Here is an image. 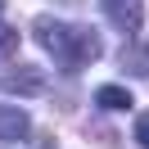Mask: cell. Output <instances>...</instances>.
I'll return each mask as SVG.
<instances>
[{"label":"cell","mask_w":149,"mask_h":149,"mask_svg":"<svg viewBox=\"0 0 149 149\" xmlns=\"http://www.w3.org/2000/svg\"><path fill=\"white\" fill-rule=\"evenodd\" d=\"M32 36L41 41V45L54 54V63L63 68V72H81V68H91L95 59L104 54L100 45V32L81 27V23H63V18H50V14H41L36 23H32Z\"/></svg>","instance_id":"6da1fadb"},{"label":"cell","mask_w":149,"mask_h":149,"mask_svg":"<svg viewBox=\"0 0 149 149\" xmlns=\"http://www.w3.org/2000/svg\"><path fill=\"white\" fill-rule=\"evenodd\" d=\"M23 136H27V113L0 104V140H23Z\"/></svg>","instance_id":"5b68a950"},{"label":"cell","mask_w":149,"mask_h":149,"mask_svg":"<svg viewBox=\"0 0 149 149\" xmlns=\"http://www.w3.org/2000/svg\"><path fill=\"white\" fill-rule=\"evenodd\" d=\"M14 54H18V32L0 23V59H14Z\"/></svg>","instance_id":"52a82bcc"},{"label":"cell","mask_w":149,"mask_h":149,"mask_svg":"<svg viewBox=\"0 0 149 149\" xmlns=\"http://www.w3.org/2000/svg\"><path fill=\"white\" fill-rule=\"evenodd\" d=\"M0 9H5V0H0Z\"/></svg>","instance_id":"9c48e42d"},{"label":"cell","mask_w":149,"mask_h":149,"mask_svg":"<svg viewBox=\"0 0 149 149\" xmlns=\"http://www.w3.org/2000/svg\"><path fill=\"white\" fill-rule=\"evenodd\" d=\"M136 140L149 149V113H140V118H136Z\"/></svg>","instance_id":"ba28073f"},{"label":"cell","mask_w":149,"mask_h":149,"mask_svg":"<svg viewBox=\"0 0 149 149\" xmlns=\"http://www.w3.org/2000/svg\"><path fill=\"white\" fill-rule=\"evenodd\" d=\"M0 86H5V91L9 95H45V72H41L36 63H14L9 72L0 77Z\"/></svg>","instance_id":"7a4b0ae2"},{"label":"cell","mask_w":149,"mask_h":149,"mask_svg":"<svg viewBox=\"0 0 149 149\" xmlns=\"http://www.w3.org/2000/svg\"><path fill=\"white\" fill-rule=\"evenodd\" d=\"M95 104H100V109L127 113V109H131V91H127V86H100V91H95Z\"/></svg>","instance_id":"8992f818"},{"label":"cell","mask_w":149,"mask_h":149,"mask_svg":"<svg viewBox=\"0 0 149 149\" xmlns=\"http://www.w3.org/2000/svg\"><path fill=\"white\" fill-rule=\"evenodd\" d=\"M122 72L127 77H149V41H127V50H122Z\"/></svg>","instance_id":"277c9868"},{"label":"cell","mask_w":149,"mask_h":149,"mask_svg":"<svg viewBox=\"0 0 149 149\" xmlns=\"http://www.w3.org/2000/svg\"><path fill=\"white\" fill-rule=\"evenodd\" d=\"M104 5V18L122 32V36H136L140 23H145V5L140 0H100Z\"/></svg>","instance_id":"3957f363"}]
</instances>
